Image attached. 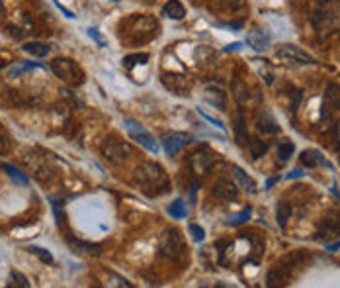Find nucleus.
<instances>
[{
    "label": "nucleus",
    "instance_id": "1",
    "mask_svg": "<svg viewBox=\"0 0 340 288\" xmlns=\"http://www.w3.org/2000/svg\"><path fill=\"white\" fill-rule=\"evenodd\" d=\"M135 180L141 184L143 189L151 190V194H161L168 190V177L165 169L156 163H141L135 169Z\"/></svg>",
    "mask_w": 340,
    "mask_h": 288
},
{
    "label": "nucleus",
    "instance_id": "2",
    "mask_svg": "<svg viewBox=\"0 0 340 288\" xmlns=\"http://www.w3.org/2000/svg\"><path fill=\"white\" fill-rule=\"evenodd\" d=\"M100 151H102V157L111 165H123V163H127V159L131 155L129 145L125 141H120V139H114V137L104 139L100 145Z\"/></svg>",
    "mask_w": 340,
    "mask_h": 288
},
{
    "label": "nucleus",
    "instance_id": "3",
    "mask_svg": "<svg viewBox=\"0 0 340 288\" xmlns=\"http://www.w3.org/2000/svg\"><path fill=\"white\" fill-rule=\"evenodd\" d=\"M51 71H53L61 80L69 83V85H80V83L84 80L82 69H80L73 59H66V57H57L55 61L51 63Z\"/></svg>",
    "mask_w": 340,
    "mask_h": 288
},
{
    "label": "nucleus",
    "instance_id": "4",
    "mask_svg": "<svg viewBox=\"0 0 340 288\" xmlns=\"http://www.w3.org/2000/svg\"><path fill=\"white\" fill-rule=\"evenodd\" d=\"M182 251H184V241H182V235L178 233V230H166L158 239V255L176 261L182 255Z\"/></svg>",
    "mask_w": 340,
    "mask_h": 288
},
{
    "label": "nucleus",
    "instance_id": "5",
    "mask_svg": "<svg viewBox=\"0 0 340 288\" xmlns=\"http://www.w3.org/2000/svg\"><path fill=\"white\" fill-rule=\"evenodd\" d=\"M276 55L280 57V59H284V61H287V63H296V65H315V59H313V57L291 44L280 45V47L276 49Z\"/></svg>",
    "mask_w": 340,
    "mask_h": 288
},
{
    "label": "nucleus",
    "instance_id": "6",
    "mask_svg": "<svg viewBox=\"0 0 340 288\" xmlns=\"http://www.w3.org/2000/svg\"><path fill=\"white\" fill-rule=\"evenodd\" d=\"M125 130H127V133L131 135L137 143H141L145 149H149V151H153V153L158 151V143L154 141L153 135L147 132L141 124L133 122V120H125Z\"/></svg>",
    "mask_w": 340,
    "mask_h": 288
},
{
    "label": "nucleus",
    "instance_id": "7",
    "mask_svg": "<svg viewBox=\"0 0 340 288\" xmlns=\"http://www.w3.org/2000/svg\"><path fill=\"white\" fill-rule=\"evenodd\" d=\"M188 143H190V135H186V133L182 132H170L163 137V147H165V151L168 155L180 153Z\"/></svg>",
    "mask_w": 340,
    "mask_h": 288
},
{
    "label": "nucleus",
    "instance_id": "8",
    "mask_svg": "<svg viewBox=\"0 0 340 288\" xmlns=\"http://www.w3.org/2000/svg\"><path fill=\"white\" fill-rule=\"evenodd\" d=\"M190 165L199 175H208L213 167V155L209 151H196L190 157Z\"/></svg>",
    "mask_w": 340,
    "mask_h": 288
},
{
    "label": "nucleus",
    "instance_id": "9",
    "mask_svg": "<svg viewBox=\"0 0 340 288\" xmlns=\"http://www.w3.org/2000/svg\"><path fill=\"white\" fill-rule=\"evenodd\" d=\"M340 233V216L334 218H325L317 230V239H330Z\"/></svg>",
    "mask_w": 340,
    "mask_h": 288
},
{
    "label": "nucleus",
    "instance_id": "10",
    "mask_svg": "<svg viewBox=\"0 0 340 288\" xmlns=\"http://www.w3.org/2000/svg\"><path fill=\"white\" fill-rule=\"evenodd\" d=\"M246 42H248V45L253 47L254 51H266L270 47V33L260 30V28H256V30H253V32L248 33Z\"/></svg>",
    "mask_w": 340,
    "mask_h": 288
},
{
    "label": "nucleus",
    "instance_id": "11",
    "mask_svg": "<svg viewBox=\"0 0 340 288\" xmlns=\"http://www.w3.org/2000/svg\"><path fill=\"white\" fill-rule=\"evenodd\" d=\"M213 196H217L221 200H235L237 198V187L229 182V180H217L213 184Z\"/></svg>",
    "mask_w": 340,
    "mask_h": 288
},
{
    "label": "nucleus",
    "instance_id": "12",
    "mask_svg": "<svg viewBox=\"0 0 340 288\" xmlns=\"http://www.w3.org/2000/svg\"><path fill=\"white\" fill-rule=\"evenodd\" d=\"M256 128H258V132L264 133V135H272V133H278V124H276L274 116L270 114V112H264L258 116V120H256Z\"/></svg>",
    "mask_w": 340,
    "mask_h": 288
},
{
    "label": "nucleus",
    "instance_id": "13",
    "mask_svg": "<svg viewBox=\"0 0 340 288\" xmlns=\"http://www.w3.org/2000/svg\"><path fill=\"white\" fill-rule=\"evenodd\" d=\"M163 14L166 18H170V20H182L186 16V8L178 0H170V2H166L163 6Z\"/></svg>",
    "mask_w": 340,
    "mask_h": 288
},
{
    "label": "nucleus",
    "instance_id": "14",
    "mask_svg": "<svg viewBox=\"0 0 340 288\" xmlns=\"http://www.w3.org/2000/svg\"><path fill=\"white\" fill-rule=\"evenodd\" d=\"M299 159H301V163L305 167H317V165L330 167L329 163L325 161V157L321 155V151H317V149H307V151H303Z\"/></svg>",
    "mask_w": 340,
    "mask_h": 288
},
{
    "label": "nucleus",
    "instance_id": "15",
    "mask_svg": "<svg viewBox=\"0 0 340 288\" xmlns=\"http://www.w3.org/2000/svg\"><path fill=\"white\" fill-rule=\"evenodd\" d=\"M206 100L211 102L215 108H219V110H225V104H227V96H225V92L221 89H208L206 90Z\"/></svg>",
    "mask_w": 340,
    "mask_h": 288
},
{
    "label": "nucleus",
    "instance_id": "16",
    "mask_svg": "<svg viewBox=\"0 0 340 288\" xmlns=\"http://www.w3.org/2000/svg\"><path fill=\"white\" fill-rule=\"evenodd\" d=\"M233 175L237 177V182H239V187L246 190V192H256V182H254L253 178L248 177L244 171H242L241 167H233Z\"/></svg>",
    "mask_w": 340,
    "mask_h": 288
},
{
    "label": "nucleus",
    "instance_id": "17",
    "mask_svg": "<svg viewBox=\"0 0 340 288\" xmlns=\"http://www.w3.org/2000/svg\"><path fill=\"white\" fill-rule=\"evenodd\" d=\"M22 49L26 53H30L33 57H45L49 55V51H51V47L47 44H41V42H30V44H24Z\"/></svg>",
    "mask_w": 340,
    "mask_h": 288
},
{
    "label": "nucleus",
    "instance_id": "18",
    "mask_svg": "<svg viewBox=\"0 0 340 288\" xmlns=\"http://www.w3.org/2000/svg\"><path fill=\"white\" fill-rule=\"evenodd\" d=\"M325 106H329L332 110H338L340 108V87L336 85H330L325 94Z\"/></svg>",
    "mask_w": 340,
    "mask_h": 288
},
{
    "label": "nucleus",
    "instance_id": "19",
    "mask_svg": "<svg viewBox=\"0 0 340 288\" xmlns=\"http://www.w3.org/2000/svg\"><path fill=\"white\" fill-rule=\"evenodd\" d=\"M248 151H251V157H253V159H260V157L266 155L268 145L264 143V139H260V137H251V141H248Z\"/></svg>",
    "mask_w": 340,
    "mask_h": 288
},
{
    "label": "nucleus",
    "instance_id": "20",
    "mask_svg": "<svg viewBox=\"0 0 340 288\" xmlns=\"http://www.w3.org/2000/svg\"><path fill=\"white\" fill-rule=\"evenodd\" d=\"M289 216H291V206L282 200V202H278V208H276V220H278V225L280 228H285V223L289 220Z\"/></svg>",
    "mask_w": 340,
    "mask_h": 288
},
{
    "label": "nucleus",
    "instance_id": "21",
    "mask_svg": "<svg viewBox=\"0 0 340 288\" xmlns=\"http://www.w3.org/2000/svg\"><path fill=\"white\" fill-rule=\"evenodd\" d=\"M0 167H2L4 171H6V175H8V177H10L12 180H14V182H18V184H28V177L24 175L22 171H18L16 167L8 165V163H2Z\"/></svg>",
    "mask_w": 340,
    "mask_h": 288
},
{
    "label": "nucleus",
    "instance_id": "22",
    "mask_svg": "<svg viewBox=\"0 0 340 288\" xmlns=\"http://www.w3.org/2000/svg\"><path fill=\"white\" fill-rule=\"evenodd\" d=\"M296 153V145L291 143V141H282V143L278 145V159L285 163V161H289V157Z\"/></svg>",
    "mask_w": 340,
    "mask_h": 288
},
{
    "label": "nucleus",
    "instance_id": "23",
    "mask_svg": "<svg viewBox=\"0 0 340 288\" xmlns=\"http://www.w3.org/2000/svg\"><path fill=\"white\" fill-rule=\"evenodd\" d=\"M168 214L176 218V220H180V218H186V204H184V200H174L170 206H168Z\"/></svg>",
    "mask_w": 340,
    "mask_h": 288
},
{
    "label": "nucleus",
    "instance_id": "24",
    "mask_svg": "<svg viewBox=\"0 0 340 288\" xmlns=\"http://www.w3.org/2000/svg\"><path fill=\"white\" fill-rule=\"evenodd\" d=\"M28 251H32V253H35V255L39 257L43 263H47V265H53L55 263V259H53V255L47 251V249H41V247H35V245H32V247H28Z\"/></svg>",
    "mask_w": 340,
    "mask_h": 288
},
{
    "label": "nucleus",
    "instance_id": "25",
    "mask_svg": "<svg viewBox=\"0 0 340 288\" xmlns=\"http://www.w3.org/2000/svg\"><path fill=\"white\" fill-rule=\"evenodd\" d=\"M219 2L221 8H225V10H241V8H244L246 6V0H217Z\"/></svg>",
    "mask_w": 340,
    "mask_h": 288
},
{
    "label": "nucleus",
    "instance_id": "26",
    "mask_svg": "<svg viewBox=\"0 0 340 288\" xmlns=\"http://www.w3.org/2000/svg\"><path fill=\"white\" fill-rule=\"evenodd\" d=\"M251 214H253V208L248 206V208H244V210L239 212V214H235V216L229 220V225H241V223H244L248 218H251Z\"/></svg>",
    "mask_w": 340,
    "mask_h": 288
},
{
    "label": "nucleus",
    "instance_id": "27",
    "mask_svg": "<svg viewBox=\"0 0 340 288\" xmlns=\"http://www.w3.org/2000/svg\"><path fill=\"white\" fill-rule=\"evenodd\" d=\"M33 67H43V65H37V63H30V61H18V65L12 67V69H10V77H18L20 73L28 71V69H33Z\"/></svg>",
    "mask_w": 340,
    "mask_h": 288
},
{
    "label": "nucleus",
    "instance_id": "28",
    "mask_svg": "<svg viewBox=\"0 0 340 288\" xmlns=\"http://www.w3.org/2000/svg\"><path fill=\"white\" fill-rule=\"evenodd\" d=\"M10 278H12V286H20V288H30V280L24 277L22 273H18V271H12L10 273Z\"/></svg>",
    "mask_w": 340,
    "mask_h": 288
},
{
    "label": "nucleus",
    "instance_id": "29",
    "mask_svg": "<svg viewBox=\"0 0 340 288\" xmlns=\"http://www.w3.org/2000/svg\"><path fill=\"white\" fill-rule=\"evenodd\" d=\"M147 59H149V55L147 53H139V55H129L123 59V65L127 67V69H131L133 65H143V63H147Z\"/></svg>",
    "mask_w": 340,
    "mask_h": 288
},
{
    "label": "nucleus",
    "instance_id": "30",
    "mask_svg": "<svg viewBox=\"0 0 340 288\" xmlns=\"http://www.w3.org/2000/svg\"><path fill=\"white\" fill-rule=\"evenodd\" d=\"M235 133H237V137H239V143H244V141L248 139V135L244 133V120H242L241 114L237 116V124H235Z\"/></svg>",
    "mask_w": 340,
    "mask_h": 288
},
{
    "label": "nucleus",
    "instance_id": "31",
    "mask_svg": "<svg viewBox=\"0 0 340 288\" xmlns=\"http://www.w3.org/2000/svg\"><path fill=\"white\" fill-rule=\"evenodd\" d=\"M188 232L192 233V237H194L196 241H203V237H206V232H203V228H199L198 223H190Z\"/></svg>",
    "mask_w": 340,
    "mask_h": 288
},
{
    "label": "nucleus",
    "instance_id": "32",
    "mask_svg": "<svg viewBox=\"0 0 340 288\" xmlns=\"http://www.w3.org/2000/svg\"><path fill=\"white\" fill-rule=\"evenodd\" d=\"M199 116H201V118H206V120H208L209 124H213V126H217V128H219V130H225V126H223V124H221L219 120H215V118H211V116H208V114H206V112H201V110H199Z\"/></svg>",
    "mask_w": 340,
    "mask_h": 288
},
{
    "label": "nucleus",
    "instance_id": "33",
    "mask_svg": "<svg viewBox=\"0 0 340 288\" xmlns=\"http://www.w3.org/2000/svg\"><path fill=\"white\" fill-rule=\"evenodd\" d=\"M88 35H90V37H94V39H96L100 45H104V39H102V35H100L96 30H88Z\"/></svg>",
    "mask_w": 340,
    "mask_h": 288
},
{
    "label": "nucleus",
    "instance_id": "34",
    "mask_svg": "<svg viewBox=\"0 0 340 288\" xmlns=\"http://www.w3.org/2000/svg\"><path fill=\"white\" fill-rule=\"evenodd\" d=\"M303 175H305V173L297 169V171H293V173H289V175H287V178H301V177H303Z\"/></svg>",
    "mask_w": 340,
    "mask_h": 288
},
{
    "label": "nucleus",
    "instance_id": "35",
    "mask_svg": "<svg viewBox=\"0 0 340 288\" xmlns=\"http://www.w3.org/2000/svg\"><path fill=\"white\" fill-rule=\"evenodd\" d=\"M327 249H329V251H338V249H340V241H336V243L327 245Z\"/></svg>",
    "mask_w": 340,
    "mask_h": 288
},
{
    "label": "nucleus",
    "instance_id": "36",
    "mask_svg": "<svg viewBox=\"0 0 340 288\" xmlns=\"http://www.w3.org/2000/svg\"><path fill=\"white\" fill-rule=\"evenodd\" d=\"M278 180H280V177L270 178V180H268V182H266V189H270V187H272V184H276V182H278Z\"/></svg>",
    "mask_w": 340,
    "mask_h": 288
},
{
    "label": "nucleus",
    "instance_id": "37",
    "mask_svg": "<svg viewBox=\"0 0 340 288\" xmlns=\"http://www.w3.org/2000/svg\"><path fill=\"white\" fill-rule=\"evenodd\" d=\"M0 12H2V4H0Z\"/></svg>",
    "mask_w": 340,
    "mask_h": 288
}]
</instances>
